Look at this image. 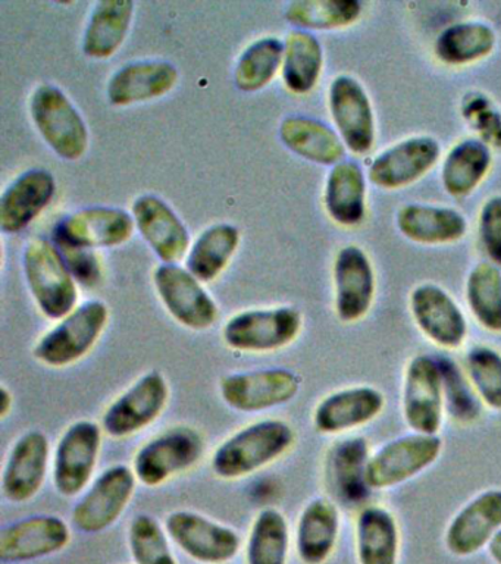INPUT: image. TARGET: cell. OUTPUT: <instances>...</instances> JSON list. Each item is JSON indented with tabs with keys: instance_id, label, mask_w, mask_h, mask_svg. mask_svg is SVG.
Here are the masks:
<instances>
[{
	"instance_id": "obj_1",
	"label": "cell",
	"mask_w": 501,
	"mask_h": 564,
	"mask_svg": "<svg viewBox=\"0 0 501 564\" xmlns=\"http://www.w3.org/2000/svg\"><path fill=\"white\" fill-rule=\"evenodd\" d=\"M294 441L296 432L281 419L250 423L218 445L210 466L218 478L241 479L285 456Z\"/></svg>"
},
{
	"instance_id": "obj_2",
	"label": "cell",
	"mask_w": 501,
	"mask_h": 564,
	"mask_svg": "<svg viewBox=\"0 0 501 564\" xmlns=\"http://www.w3.org/2000/svg\"><path fill=\"white\" fill-rule=\"evenodd\" d=\"M23 264L30 293L43 315L61 321L77 307L76 280L54 241L34 238L25 247Z\"/></svg>"
},
{
	"instance_id": "obj_3",
	"label": "cell",
	"mask_w": 501,
	"mask_h": 564,
	"mask_svg": "<svg viewBox=\"0 0 501 564\" xmlns=\"http://www.w3.org/2000/svg\"><path fill=\"white\" fill-rule=\"evenodd\" d=\"M109 308L102 300H89L63 317L33 348L34 359L50 368H67L80 361L102 337Z\"/></svg>"
},
{
	"instance_id": "obj_4",
	"label": "cell",
	"mask_w": 501,
	"mask_h": 564,
	"mask_svg": "<svg viewBox=\"0 0 501 564\" xmlns=\"http://www.w3.org/2000/svg\"><path fill=\"white\" fill-rule=\"evenodd\" d=\"M30 115L39 134L65 161H78L89 148V130L81 113L61 88L42 84L30 97Z\"/></svg>"
},
{
	"instance_id": "obj_5",
	"label": "cell",
	"mask_w": 501,
	"mask_h": 564,
	"mask_svg": "<svg viewBox=\"0 0 501 564\" xmlns=\"http://www.w3.org/2000/svg\"><path fill=\"white\" fill-rule=\"evenodd\" d=\"M402 413L409 430L416 434L439 435L446 414L442 359L416 355L404 368Z\"/></svg>"
},
{
	"instance_id": "obj_6",
	"label": "cell",
	"mask_w": 501,
	"mask_h": 564,
	"mask_svg": "<svg viewBox=\"0 0 501 564\" xmlns=\"http://www.w3.org/2000/svg\"><path fill=\"white\" fill-rule=\"evenodd\" d=\"M444 441L439 435L411 434L397 436L375 449L369 457L367 479L372 491H385L424 474L442 456Z\"/></svg>"
},
{
	"instance_id": "obj_7",
	"label": "cell",
	"mask_w": 501,
	"mask_h": 564,
	"mask_svg": "<svg viewBox=\"0 0 501 564\" xmlns=\"http://www.w3.org/2000/svg\"><path fill=\"white\" fill-rule=\"evenodd\" d=\"M302 328L303 315L296 307L254 308L231 316L222 339L235 351L271 352L296 341Z\"/></svg>"
},
{
	"instance_id": "obj_8",
	"label": "cell",
	"mask_w": 501,
	"mask_h": 564,
	"mask_svg": "<svg viewBox=\"0 0 501 564\" xmlns=\"http://www.w3.org/2000/svg\"><path fill=\"white\" fill-rule=\"evenodd\" d=\"M205 438L192 426H177L155 436L135 454L133 470L144 487L156 488L190 470L204 457Z\"/></svg>"
},
{
	"instance_id": "obj_9",
	"label": "cell",
	"mask_w": 501,
	"mask_h": 564,
	"mask_svg": "<svg viewBox=\"0 0 501 564\" xmlns=\"http://www.w3.org/2000/svg\"><path fill=\"white\" fill-rule=\"evenodd\" d=\"M302 381L293 370L275 368L228 373L219 381L224 403L241 413H258L296 399Z\"/></svg>"
},
{
	"instance_id": "obj_10",
	"label": "cell",
	"mask_w": 501,
	"mask_h": 564,
	"mask_svg": "<svg viewBox=\"0 0 501 564\" xmlns=\"http://www.w3.org/2000/svg\"><path fill=\"white\" fill-rule=\"evenodd\" d=\"M168 399V381L157 370H151L108 405L102 416V430L111 438L133 436L161 416Z\"/></svg>"
},
{
	"instance_id": "obj_11",
	"label": "cell",
	"mask_w": 501,
	"mask_h": 564,
	"mask_svg": "<svg viewBox=\"0 0 501 564\" xmlns=\"http://www.w3.org/2000/svg\"><path fill=\"white\" fill-rule=\"evenodd\" d=\"M153 285L170 315L192 330H206L218 319V306L187 268L162 263L153 272Z\"/></svg>"
},
{
	"instance_id": "obj_12",
	"label": "cell",
	"mask_w": 501,
	"mask_h": 564,
	"mask_svg": "<svg viewBox=\"0 0 501 564\" xmlns=\"http://www.w3.org/2000/svg\"><path fill=\"white\" fill-rule=\"evenodd\" d=\"M165 531L183 553L204 564L228 563L241 549V538L235 529L196 511H173L165 520Z\"/></svg>"
},
{
	"instance_id": "obj_13",
	"label": "cell",
	"mask_w": 501,
	"mask_h": 564,
	"mask_svg": "<svg viewBox=\"0 0 501 564\" xmlns=\"http://www.w3.org/2000/svg\"><path fill=\"white\" fill-rule=\"evenodd\" d=\"M135 485H138V478L131 467L126 465L109 467L74 506L72 514L74 527L85 533L107 531L124 513L134 496Z\"/></svg>"
},
{
	"instance_id": "obj_14",
	"label": "cell",
	"mask_w": 501,
	"mask_h": 564,
	"mask_svg": "<svg viewBox=\"0 0 501 564\" xmlns=\"http://www.w3.org/2000/svg\"><path fill=\"white\" fill-rule=\"evenodd\" d=\"M102 426L91 421L73 423L56 444L54 485L63 497H76L94 478L100 447Z\"/></svg>"
},
{
	"instance_id": "obj_15",
	"label": "cell",
	"mask_w": 501,
	"mask_h": 564,
	"mask_svg": "<svg viewBox=\"0 0 501 564\" xmlns=\"http://www.w3.org/2000/svg\"><path fill=\"white\" fill-rule=\"evenodd\" d=\"M409 308L421 333L443 350H459L468 338V321L456 300L433 282L415 286Z\"/></svg>"
},
{
	"instance_id": "obj_16",
	"label": "cell",
	"mask_w": 501,
	"mask_h": 564,
	"mask_svg": "<svg viewBox=\"0 0 501 564\" xmlns=\"http://www.w3.org/2000/svg\"><path fill=\"white\" fill-rule=\"evenodd\" d=\"M501 531V488H490L470 498L453 516L444 532V545L455 557L481 553Z\"/></svg>"
},
{
	"instance_id": "obj_17",
	"label": "cell",
	"mask_w": 501,
	"mask_h": 564,
	"mask_svg": "<svg viewBox=\"0 0 501 564\" xmlns=\"http://www.w3.org/2000/svg\"><path fill=\"white\" fill-rule=\"evenodd\" d=\"M133 215L120 207L94 206L61 219L54 229V242L81 249H111L133 237Z\"/></svg>"
},
{
	"instance_id": "obj_18",
	"label": "cell",
	"mask_w": 501,
	"mask_h": 564,
	"mask_svg": "<svg viewBox=\"0 0 501 564\" xmlns=\"http://www.w3.org/2000/svg\"><path fill=\"white\" fill-rule=\"evenodd\" d=\"M328 106L346 149L367 154L375 143V117L362 84L351 75H338L329 86Z\"/></svg>"
},
{
	"instance_id": "obj_19",
	"label": "cell",
	"mask_w": 501,
	"mask_h": 564,
	"mask_svg": "<svg viewBox=\"0 0 501 564\" xmlns=\"http://www.w3.org/2000/svg\"><path fill=\"white\" fill-rule=\"evenodd\" d=\"M334 308L338 319L356 324L368 316L375 300V272L371 259L358 246L338 250L334 260Z\"/></svg>"
},
{
	"instance_id": "obj_20",
	"label": "cell",
	"mask_w": 501,
	"mask_h": 564,
	"mask_svg": "<svg viewBox=\"0 0 501 564\" xmlns=\"http://www.w3.org/2000/svg\"><path fill=\"white\" fill-rule=\"evenodd\" d=\"M439 156L442 145L434 137H409L378 154L369 165L368 176L380 188L407 187L433 170Z\"/></svg>"
},
{
	"instance_id": "obj_21",
	"label": "cell",
	"mask_w": 501,
	"mask_h": 564,
	"mask_svg": "<svg viewBox=\"0 0 501 564\" xmlns=\"http://www.w3.org/2000/svg\"><path fill=\"white\" fill-rule=\"evenodd\" d=\"M384 392L371 386L341 388L316 404L312 423L323 435H341L360 430L380 417L385 409Z\"/></svg>"
},
{
	"instance_id": "obj_22",
	"label": "cell",
	"mask_w": 501,
	"mask_h": 564,
	"mask_svg": "<svg viewBox=\"0 0 501 564\" xmlns=\"http://www.w3.org/2000/svg\"><path fill=\"white\" fill-rule=\"evenodd\" d=\"M72 541V529L58 516L39 514L19 520L0 533L3 563L32 562L63 551Z\"/></svg>"
},
{
	"instance_id": "obj_23",
	"label": "cell",
	"mask_w": 501,
	"mask_h": 564,
	"mask_svg": "<svg viewBox=\"0 0 501 564\" xmlns=\"http://www.w3.org/2000/svg\"><path fill=\"white\" fill-rule=\"evenodd\" d=\"M50 458L51 444L45 432L33 430L21 435L3 467V497L15 505L36 497L45 484Z\"/></svg>"
},
{
	"instance_id": "obj_24",
	"label": "cell",
	"mask_w": 501,
	"mask_h": 564,
	"mask_svg": "<svg viewBox=\"0 0 501 564\" xmlns=\"http://www.w3.org/2000/svg\"><path fill=\"white\" fill-rule=\"evenodd\" d=\"M371 447L363 436H350L338 441L328 449L325 458V484L333 501L349 507H364L372 489L367 470Z\"/></svg>"
},
{
	"instance_id": "obj_25",
	"label": "cell",
	"mask_w": 501,
	"mask_h": 564,
	"mask_svg": "<svg viewBox=\"0 0 501 564\" xmlns=\"http://www.w3.org/2000/svg\"><path fill=\"white\" fill-rule=\"evenodd\" d=\"M135 228L162 263H178L190 250V234L173 207L161 197L143 194L131 206Z\"/></svg>"
},
{
	"instance_id": "obj_26",
	"label": "cell",
	"mask_w": 501,
	"mask_h": 564,
	"mask_svg": "<svg viewBox=\"0 0 501 564\" xmlns=\"http://www.w3.org/2000/svg\"><path fill=\"white\" fill-rule=\"evenodd\" d=\"M179 78L168 61H135L117 69L107 84L109 104L126 108L168 95Z\"/></svg>"
},
{
	"instance_id": "obj_27",
	"label": "cell",
	"mask_w": 501,
	"mask_h": 564,
	"mask_svg": "<svg viewBox=\"0 0 501 564\" xmlns=\"http://www.w3.org/2000/svg\"><path fill=\"white\" fill-rule=\"evenodd\" d=\"M55 192V176L50 171L29 170L17 176L0 197V229L24 231L51 205Z\"/></svg>"
},
{
	"instance_id": "obj_28",
	"label": "cell",
	"mask_w": 501,
	"mask_h": 564,
	"mask_svg": "<svg viewBox=\"0 0 501 564\" xmlns=\"http://www.w3.org/2000/svg\"><path fill=\"white\" fill-rule=\"evenodd\" d=\"M341 516L337 502L314 498L298 516L296 553L303 564H325L337 549Z\"/></svg>"
},
{
	"instance_id": "obj_29",
	"label": "cell",
	"mask_w": 501,
	"mask_h": 564,
	"mask_svg": "<svg viewBox=\"0 0 501 564\" xmlns=\"http://www.w3.org/2000/svg\"><path fill=\"white\" fill-rule=\"evenodd\" d=\"M358 564H399L402 535L395 516L382 506L360 509L355 527Z\"/></svg>"
},
{
	"instance_id": "obj_30",
	"label": "cell",
	"mask_w": 501,
	"mask_h": 564,
	"mask_svg": "<svg viewBox=\"0 0 501 564\" xmlns=\"http://www.w3.org/2000/svg\"><path fill=\"white\" fill-rule=\"evenodd\" d=\"M395 224L407 240L426 246L450 245L468 231V220L459 210L417 203L400 207Z\"/></svg>"
},
{
	"instance_id": "obj_31",
	"label": "cell",
	"mask_w": 501,
	"mask_h": 564,
	"mask_svg": "<svg viewBox=\"0 0 501 564\" xmlns=\"http://www.w3.org/2000/svg\"><path fill=\"white\" fill-rule=\"evenodd\" d=\"M329 218L342 227H356L367 216V175L359 163L342 161L329 171L324 189Z\"/></svg>"
},
{
	"instance_id": "obj_32",
	"label": "cell",
	"mask_w": 501,
	"mask_h": 564,
	"mask_svg": "<svg viewBox=\"0 0 501 564\" xmlns=\"http://www.w3.org/2000/svg\"><path fill=\"white\" fill-rule=\"evenodd\" d=\"M280 139L294 154L318 165H337L346 154V145L336 130L319 119L302 115L281 122Z\"/></svg>"
},
{
	"instance_id": "obj_33",
	"label": "cell",
	"mask_w": 501,
	"mask_h": 564,
	"mask_svg": "<svg viewBox=\"0 0 501 564\" xmlns=\"http://www.w3.org/2000/svg\"><path fill=\"white\" fill-rule=\"evenodd\" d=\"M131 0H102L95 4L83 34V53L90 59H109L120 51L134 15Z\"/></svg>"
},
{
	"instance_id": "obj_34",
	"label": "cell",
	"mask_w": 501,
	"mask_h": 564,
	"mask_svg": "<svg viewBox=\"0 0 501 564\" xmlns=\"http://www.w3.org/2000/svg\"><path fill=\"white\" fill-rule=\"evenodd\" d=\"M492 154L486 141L466 139L453 145L444 158L442 183L453 197H466L490 171Z\"/></svg>"
},
{
	"instance_id": "obj_35",
	"label": "cell",
	"mask_w": 501,
	"mask_h": 564,
	"mask_svg": "<svg viewBox=\"0 0 501 564\" xmlns=\"http://www.w3.org/2000/svg\"><path fill=\"white\" fill-rule=\"evenodd\" d=\"M324 68V48L311 31H290L284 40L283 82L294 95H307L318 84Z\"/></svg>"
},
{
	"instance_id": "obj_36",
	"label": "cell",
	"mask_w": 501,
	"mask_h": 564,
	"mask_svg": "<svg viewBox=\"0 0 501 564\" xmlns=\"http://www.w3.org/2000/svg\"><path fill=\"white\" fill-rule=\"evenodd\" d=\"M240 231L231 224L206 228L188 250L186 268L202 282L217 280L240 246Z\"/></svg>"
},
{
	"instance_id": "obj_37",
	"label": "cell",
	"mask_w": 501,
	"mask_h": 564,
	"mask_svg": "<svg viewBox=\"0 0 501 564\" xmlns=\"http://www.w3.org/2000/svg\"><path fill=\"white\" fill-rule=\"evenodd\" d=\"M495 31L481 21L457 22L439 33L434 53L448 66H464L483 59L494 51Z\"/></svg>"
},
{
	"instance_id": "obj_38",
	"label": "cell",
	"mask_w": 501,
	"mask_h": 564,
	"mask_svg": "<svg viewBox=\"0 0 501 564\" xmlns=\"http://www.w3.org/2000/svg\"><path fill=\"white\" fill-rule=\"evenodd\" d=\"M466 303L481 328L501 334V268L479 262L466 280Z\"/></svg>"
},
{
	"instance_id": "obj_39",
	"label": "cell",
	"mask_w": 501,
	"mask_h": 564,
	"mask_svg": "<svg viewBox=\"0 0 501 564\" xmlns=\"http://www.w3.org/2000/svg\"><path fill=\"white\" fill-rule=\"evenodd\" d=\"M290 551V527L280 510L259 511L250 529L246 563L287 564Z\"/></svg>"
},
{
	"instance_id": "obj_40",
	"label": "cell",
	"mask_w": 501,
	"mask_h": 564,
	"mask_svg": "<svg viewBox=\"0 0 501 564\" xmlns=\"http://www.w3.org/2000/svg\"><path fill=\"white\" fill-rule=\"evenodd\" d=\"M358 0H297L285 9V20L296 30H341L362 17Z\"/></svg>"
},
{
	"instance_id": "obj_41",
	"label": "cell",
	"mask_w": 501,
	"mask_h": 564,
	"mask_svg": "<svg viewBox=\"0 0 501 564\" xmlns=\"http://www.w3.org/2000/svg\"><path fill=\"white\" fill-rule=\"evenodd\" d=\"M284 42L276 37H262L241 52L235 69L239 90L254 93L265 88L283 68Z\"/></svg>"
},
{
	"instance_id": "obj_42",
	"label": "cell",
	"mask_w": 501,
	"mask_h": 564,
	"mask_svg": "<svg viewBox=\"0 0 501 564\" xmlns=\"http://www.w3.org/2000/svg\"><path fill=\"white\" fill-rule=\"evenodd\" d=\"M465 375L479 401L492 412H501V352L488 346L470 348Z\"/></svg>"
},
{
	"instance_id": "obj_43",
	"label": "cell",
	"mask_w": 501,
	"mask_h": 564,
	"mask_svg": "<svg viewBox=\"0 0 501 564\" xmlns=\"http://www.w3.org/2000/svg\"><path fill=\"white\" fill-rule=\"evenodd\" d=\"M129 545L135 564H178L170 549L168 533L151 514L131 520Z\"/></svg>"
},
{
	"instance_id": "obj_44",
	"label": "cell",
	"mask_w": 501,
	"mask_h": 564,
	"mask_svg": "<svg viewBox=\"0 0 501 564\" xmlns=\"http://www.w3.org/2000/svg\"><path fill=\"white\" fill-rule=\"evenodd\" d=\"M439 359H442L444 373L446 413L450 414L451 419H455L460 425H472L481 414V401L455 361L447 357H439Z\"/></svg>"
},
{
	"instance_id": "obj_45",
	"label": "cell",
	"mask_w": 501,
	"mask_h": 564,
	"mask_svg": "<svg viewBox=\"0 0 501 564\" xmlns=\"http://www.w3.org/2000/svg\"><path fill=\"white\" fill-rule=\"evenodd\" d=\"M479 241L490 262L501 268V196H492L479 212Z\"/></svg>"
},
{
	"instance_id": "obj_46",
	"label": "cell",
	"mask_w": 501,
	"mask_h": 564,
	"mask_svg": "<svg viewBox=\"0 0 501 564\" xmlns=\"http://www.w3.org/2000/svg\"><path fill=\"white\" fill-rule=\"evenodd\" d=\"M55 245L63 254L69 271H72L74 280L80 282L87 289H94L102 281V267H100L95 250L63 245V242H55Z\"/></svg>"
},
{
	"instance_id": "obj_47",
	"label": "cell",
	"mask_w": 501,
	"mask_h": 564,
	"mask_svg": "<svg viewBox=\"0 0 501 564\" xmlns=\"http://www.w3.org/2000/svg\"><path fill=\"white\" fill-rule=\"evenodd\" d=\"M14 405V395L6 386L0 390V419H6Z\"/></svg>"
},
{
	"instance_id": "obj_48",
	"label": "cell",
	"mask_w": 501,
	"mask_h": 564,
	"mask_svg": "<svg viewBox=\"0 0 501 564\" xmlns=\"http://www.w3.org/2000/svg\"><path fill=\"white\" fill-rule=\"evenodd\" d=\"M487 553L492 563L501 564V531L492 538L490 545L487 546Z\"/></svg>"
}]
</instances>
